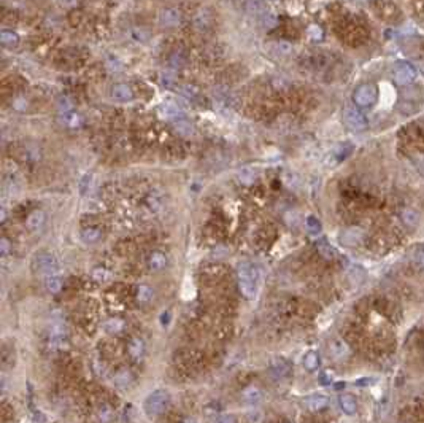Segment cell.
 Wrapping results in <instances>:
<instances>
[{
    "mask_svg": "<svg viewBox=\"0 0 424 423\" xmlns=\"http://www.w3.org/2000/svg\"><path fill=\"white\" fill-rule=\"evenodd\" d=\"M237 279L240 293L246 299H253L258 290V272L251 263H240L237 267Z\"/></svg>",
    "mask_w": 424,
    "mask_h": 423,
    "instance_id": "obj_1",
    "label": "cell"
},
{
    "mask_svg": "<svg viewBox=\"0 0 424 423\" xmlns=\"http://www.w3.org/2000/svg\"><path fill=\"white\" fill-rule=\"evenodd\" d=\"M169 402H170L169 392L154 390L153 393L148 395V398L145 399L143 409H145L146 415H150V417H158V415H160L165 411L167 406H169Z\"/></svg>",
    "mask_w": 424,
    "mask_h": 423,
    "instance_id": "obj_2",
    "label": "cell"
},
{
    "mask_svg": "<svg viewBox=\"0 0 424 423\" xmlns=\"http://www.w3.org/2000/svg\"><path fill=\"white\" fill-rule=\"evenodd\" d=\"M32 269L38 272V274H43V275H57L59 272V263L56 256L50 252H40L35 254V258L32 261Z\"/></svg>",
    "mask_w": 424,
    "mask_h": 423,
    "instance_id": "obj_3",
    "label": "cell"
},
{
    "mask_svg": "<svg viewBox=\"0 0 424 423\" xmlns=\"http://www.w3.org/2000/svg\"><path fill=\"white\" fill-rule=\"evenodd\" d=\"M343 121H345V124L349 127V129L356 131V132L364 131L367 127L366 116L362 115L356 107H346V109L343 110Z\"/></svg>",
    "mask_w": 424,
    "mask_h": 423,
    "instance_id": "obj_4",
    "label": "cell"
},
{
    "mask_svg": "<svg viewBox=\"0 0 424 423\" xmlns=\"http://www.w3.org/2000/svg\"><path fill=\"white\" fill-rule=\"evenodd\" d=\"M393 75L397 85H408L415 80L416 72L413 67L407 62H397L393 67Z\"/></svg>",
    "mask_w": 424,
    "mask_h": 423,
    "instance_id": "obj_5",
    "label": "cell"
},
{
    "mask_svg": "<svg viewBox=\"0 0 424 423\" xmlns=\"http://www.w3.org/2000/svg\"><path fill=\"white\" fill-rule=\"evenodd\" d=\"M354 102L359 107H369L370 104L375 102L376 99V91L372 85H362L353 94Z\"/></svg>",
    "mask_w": 424,
    "mask_h": 423,
    "instance_id": "obj_6",
    "label": "cell"
},
{
    "mask_svg": "<svg viewBox=\"0 0 424 423\" xmlns=\"http://www.w3.org/2000/svg\"><path fill=\"white\" fill-rule=\"evenodd\" d=\"M158 23L162 28H177L181 24V13L178 8H164L159 11Z\"/></svg>",
    "mask_w": 424,
    "mask_h": 423,
    "instance_id": "obj_7",
    "label": "cell"
},
{
    "mask_svg": "<svg viewBox=\"0 0 424 423\" xmlns=\"http://www.w3.org/2000/svg\"><path fill=\"white\" fill-rule=\"evenodd\" d=\"M291 371H292L291 363H289L288 360H285V358H275L270 363V372H272L273 377L278 379V380H283V379L289 377Z\"/></svg>",
    "mask_w": 424,
    "mask_h": 423,
    "instance_id": "obj_8",
    "label": "cell"
},
{
    "mask_svg": "<svg viewBox=\"0 0 424 423\" xmlns=\"http://www.w3.org/2000/svg\"><path fill=\"white\" fill-rule=\"evenodd\" d=\"M362 237H364V232L359 227H349L340 234V242L345 247H356L361 244Z\"/></svg>",
    "mask_w": 424,
    "mask_h": 423,
    "instance_id": "obj_9",
    "label": "cell"
},
{
    "mask_svg": "<svg viewBox=\"0 0 424 423\" xmlns=\"http://www.w3.org/2000/svg\"><path fill=\"white\" fill-rule=\"evenodd\" d=\"M267 51L273 55L275 57H285L289 56L292 53V45L289 42H285V40H280V42H270L265 45Z\"/></svg>",
    "mask_w": 424,
    "mask_h": 423,
    "instance_id": "obj_10",
    "label": "cell"
},
{
    "mask_svg": "<svg viewBox=\"0 0 424 423\" xmlns=\"http://www.w3.org/2000/svg\"><path fill=\"white\" fill-rule=\"evenodd\" d=\"M111 97L118 102H129L133 99V91L129 85L126 83H116L111 88Z\"/></svg>",
    "mask_w": 424,
    "mask_h": 423,
    "instance_id": "obj_11",
    "label": "cell"
},
{
    "mask_svg": "<svg viewBox=\"0 0 424 423\" xmlns=\"http://www.w3.org/2000/svg\"><path fill=\"white\" fill-rule=\"evenodd\" d=\"M59 121H60V124H64L65 127H70V129H77V127L83 126V116L80 115V113L73 112V110L60 113Z\"/></svg>",
    "mask_w": 424,
    "mask_h": 423,
    "instance_id": "obj_12",
    "label": "cell"
},
{
    "mask_svg": "<svg viewBox=\"0 0 424 423\" xmlns=\"http://www.w3.org/2000/svg\"><path fill=\"white\" fill-rule=\"evenodd\" d=\"M167 263H169V259H167V254L162 253V252H153L150 256H148V267H150L151 271L154 272H159L162 271L164 267L167 266Z\"/></svg>",
    "mask_w": 424,
    "mask_h": 423,
    "instance_id": "obj_13",
    "label": "cell"
},
{
    "mask_svg": "<svg viewBox=\"0 0 424 423\" xmlns=\"http://www.w3.org/2000/svg\"><path fill=\"white\" fill-rule=\"evenodd\" d=\"M327 404H329V398L326 395H312L305 399V406L308 411H312V412L322 411L324 407H327Z\"/></svg>",
    "mask_w": 424,
    "mask_h": 423,
    "instance_id": "obj_14",
    "label": "cell"
},
{
    "mask_svg": "<svg viewBox=\"0 0 424 423\" xmlns=\"http://www.w3.org/2000/svg\"><path fill=\"white\" fill-rule=\"evenodd\" d=\"M159 115L165 118V119H172V121H177L181 118V110L177 104L173 102H164L159 105Z\"/></svg>",
    "mask_w": 424,
    "mask_h": 423,
    "instance_id": "obj_15",
    "label": "cell"
},
{
    "mask_svg": "<svg viewBox=\"0 0 424 423\" xmlns=\"http://www.w3.org/2000/svg\"><path fill=\"white\" fill-rule=\"evenodd\" d=\"M45 221H46L45 212H43V210H35V212H32L29 217H27V221H26V225H27V229H29V231L35 232V231L42 229L43 225H45Z\"/></svg>",
    "mask_w": 424,
    "mask_h": 423,
    "instance_id": "obj_16",
    "label": "cell"
},
{
    "mask_svg": "<svg viewBox=\"0 0 424 423\" xmlns=\"http://www.w3.org/2000/svg\"><path fill=\"white\" fill-rule=\"evenodd\" d=\"M329 352H331L332 358L335 360H343L349 353V348L343 340L340 339H335L331 342V347H329Z\"/></svg>",
    "mask_w": 424,
    "mask_h": 423,
    "instance_id": "obj_17",
    "label": "cell"
},
{
    "mask_svg": "<svg viewBox=\"0 0 424 423\" xmlns=\"http://www.w3.org/2000/svg\"><path fill=\"white\" fill-rule=\"evenodd\" d=\"M173 129L181 137H191L194 134L192 123H189V121L185 119V118H180L177 121H173Z\"/></svg>",
    "mask_w": 424,
    "mask_h": 423,
    "instance_id": "obj_18",
    "label": "cell"
},
{
    "mask_svg": "<svg viewBox=\"0 0 424 423\" xmlns=\"http://www.w3.org/2000/svg\"><path fill=\"white\" fill-rule=\"evenodd\" d=\"M339 404L343 414H346V415H354L356 411H358V404H356V399L351 395H342L339 398Z\"/></svg>",
    "mask_w": 424,
    "mask_h": 423,
    "instance_id": "obj_19",
    "label": "cell"
},
{
    "mask_svg": "<svg viewBox=\"0 0 424 423\" xmlns=\"http://www.w3.org/2000/svg\"><path fill=\"white\" fill-rule=\"evenodd\" d=\"M145 342L141 340L140 338H133L132 340H131V344H129V355L131 357L135 360V361H140L141 358H143V355H145Z\"/></svg>",
    "mask_w": 424,
    "mask_h": 423,
    "instance_id": "obj_20",
    "label": "cell"
},
{
    "mask_svg": "<svg viewBox=\"0 0 424 423\" xmlns=\"http://www.w3.org/2000/svg\"><path fill=\"white\" fill-rule=\"evenodd\" d=\"M241 396H243V401L248 402V404H258V402L262 401V392L259 390L258 387H248L243 390V393H241Z\"/></svg>",
    "mask_w": 424,
    "mask_h": 423,
    "instance_id": "obj_21",
    "label": "cell"
},
{
    "mask_svg": "<svg viewBox=\"0 0 424 423\" xmlns=\"http://www.w3.org/2000/svg\"><path fill=\"white\" fill-rule=\"evenodd\" d=\"M400 218L408 227H416V226H418V223H420V213L416 212L415 209H410V207H408V209H403L400 212Z\"/></svg>",
    "mask_w": 424,
    "mask_h": 423,
    "instance_id": "obj_22",
    "label": "cell"
},
{
    "mask_svg": "<svg viewBox=\"0 0 424 423\" xmlns=\"http://www.w3.org/2000/svg\"><path fill=\"white\" fill-rule=\"evenodd\" d=\"M45 288L46 291L51 293V294H57L62 290V279L59 275H48L45 279Z\"/></svg>",
    "mask_w": 424,
    "mask_h": 423,
    "instance_id": "obj_23",
    "label": "cell"
},
{
    "mask_svg": "<svg viewBox=\"0 0 424 423\" xmlns=\"http://www.w3.org/2000/svg\"><path fill=\"white\" fill-rule=\"evenodd\" d=\"M259 23H261V26L264 29H267V30H270V29H273V28H277V24H278V16L275 15L273 11H265L264 15H261L259 16Z\"/></svg>",
    "mask_w": 424,
    "mask_h": 423,
    "instance_id": "obj_24",
    "label": "cell"
},
{
    "mask_svg": "<svg viewBox=\"0 0 424 423\" xmlns=\"http://www.w3.org/2000/svg\"><path fill=\"white\" fill-rule=\"evenodd\" d=\"M80 236H81V240L84 244H96V242H99L100 236H102V232L97 227H84Z\"/></svg>",
    "mask_w": 424,
    "mask_h": 423,
    "instance_id": "obj_25",
    "label": "cell"
},
{
    "mask_svg": "<svg viewBox=\"0 0 424 423\" xmlns=\"http://www.w3.org/2000/svg\"><path fill=\"white\" fill-rule=\"evenodd\" d=\"M318 366H319V357H318V353L313 352V350L307 352L305 357H304V367L307 369L308 372H313V371H316V369H318Z\"/></svg>",
    "mask_w": 424,
    "mask_h": 423,
    "instance_id": "obj_26",
    "label": "cell"
},
{
    "mask_svg": "<svg viewBox=\"0 0 424 423\" xmlns=\"http://www.w3.org/2000/svg\"><path fill=\"white\" fill-rule=\"evenodd\" d=\"M129 38L132 40V42L143 45V43L148 42V40H150V33H148L145 29H141V28H132L129 30Z\"/></svg>",
    "mask_w": 424,
    "mask_h": 423,
    "instance_id": "obj_27",
    "label": "cell"
},
{
    "mask_svg": "<svg viewBox=\"0 0 424 423\" xmlns=\"http://www.w3.org/2000/svg\"><path fill=\"white\" fill-rule=\"evenodd\" d=\"M316 248H318V252H319V254L324 259H334L335 258V250H334V247L331 245V244H327L326 240H319L318 244H316Z\"/></svg>",
    "mask_w": 424,
    "mask_h": 423,
    "instance_id": "obj_28",
    "label": "cell"
},
{
    "mask_svg": "<svg viewBox=\"0 0 424 423\" xmlns=\"http://www.w3.org/2000/svg\"><path fill=\"white\" fill-rule=\"evenodd\" d=\"M105 331L108 334H118L124 330V321L121 318H110L105 321Z\"/></svg>",
    "mask_w": 424,
    "mask_h": 423,
    "instance_id": "obj_29",
    "label": "cell"
},
{
    "mask_svg": "<svg viewBox=\"0 0 424 423\" xmlns=\"http://www.w3.org/2000/svg\"><path fill=\"white\" fill-rule=\"evenodd\" d=\"M305 226H307V231L312 234V236H318L322 231V226H321V221L316 218V217H308L305 220Z\"/></svg>",
    "mask_w": 424,
    "mask_h": 423,
    "instance_id": "obj_30",
    "label": "cell"
},
{
    "mask_svg": "<svg viewBox=\"0 0 424 423\" xmlns=\"http://www.w3.org/2000/svg\"><path fill=\"white\" fill-rule=\"evenodd\" d=\"M0 40H2V43L5 46H16L19 42V37H18V33L13 32V30H2V33H0Z\"/></svg>",
    "mask_w": 424,
    "mask_h": 423,
    "instance_id": "obj_31",
    "label": "cell"
},
{
    "mask_svg": "<svg viewBox=\"0 0 424 423\" xmlns=\"http://www.w3.org/2000/svg\"><path fill=\"white\" fill-rule=\"evenodd\" d=\"M153 288L150 285H140L137 288V301L138 302H148L151 298H153Z\"/></svg>",
    "mask_w": 424,
    "mask_h": 423,
    "instance_id": "obj_32",
    "label": "cell"
},
{
    "mask_svg": "<svg viewBox=\"0 0 424 423\" xmlns=\"http://www.w3.org/2000/svg\"><path fill=\"white\" fill-rule=\"evenodd\" d=\"M97 419L100 423H110L113 420V411L108 404H102L97 411Z\"/></svg>",
    "mask_w": 424,
    "mask_h": 423,
    "instance_id": "obj_33",
    "label": "cell"
},
{
    "mask_svg": "<svg viewBox=\"0 0 424 423\" xmlns=\"http://www.w3.org/2000/svg\"><path fill=\"white\" fill-rule=\"evenodd\" d=\"M238 180L241 181V183L250 185L256 180V172L251 169V167H243L241 170H238Z\"/></svg>",
    "mask_w": 424,
    "mask_h": 423,
    "instance_id": "obj_34",
    "label": "cell"
},
{
    "mask_svg": "<svg viewBox=\"0 0 424 423\" xmlns=\"http://www.w3.org/2000/svg\"><path fill=\"white\" fill-rule=\"evenodd\" d=\"M180 92L183 94L185 97H187V99H191V100H194V99H197L199 97V88L196 85H183L180 88Z\"/></svg>",
    "mask_w": 424,
    "mask_h": 423,
    "instance_id": "obj_35",
    "label": "cell"
},
{
    "mask_svg": "<svg viewBox=\"0 0 424 423\" xmlns=\"http://www.w3.org/2000/svg\"><path fill=\"white\" fill-rule=\"evenodd\" d=\"M186 64V56L183 51H175L170 56V65L173 69H181Z\"/></svg>",
    "mask_w": 424,
    "mask_h": 423,
    "instance_id": "obj_36",
    "label": "cell"
},
{
    "mask_svg": "<svg viewBox=\"0 0 424 423\" xmlns=\"http://www.w3.org/2000/svg\"><path fill=\"white\" fill-rule=\"evenodd\" d=\"M92 279L97 282V283H105L106 280L110 279V272L104 269V267H96L92 271Z\"/></svg>",
    "mask_w": 424,
    "mask_h": 423,
    "instance_id": "obj_37",
    "label": "cell"
},
{
    "mask_svg": "<svg viewBox=\"0 0 424 423\" xmlns=\"http://www.w3.org/2000/svg\"><path fill=\"white\" fill-rule=\"evenodd\" d=\"M114 380H116L118 387H126V385H129V384H131V380H132L131 372H129V371H119V372L116 374V377H114Z\"/></svg>",
    "mask_w": 424,
    "mask_h": 423,
    "instance_id": "obj_38",
    "label": "cell"
},
{
    "mask_svg": "<svg viewBox=\"0 0 424 423\" xmlns=\"http://www.w3.org/2000/svg\"><path fill=\"white\" fill-rule=\"evenodd\" d=\"M57 109L60 110V113H65V112H72L73 109V102L69 99V97H60L57 100Z\"/></svg>",
    "mask_w": 424,
    "mask_h": 423,
    "instance_id": "obj_39",
    "label": "cell"
},
{
    "mask_svg": "<svg viewBox=\"0 0 424 423\" xmlns=\"http://www.w3.org/2000/svg\"><path fill=\"white\" fill-rule=\"evenodd\" d=\"M210 26V19H208L207 13L205 11H200L199 15L196 16V28L199 29H207Z\"/></svg>",
    "mask_w": 424,
    "mask_h": 423,
    "instance_id": "obj_40",
    "label": "cell"
},
{
    "mask_svg": "<svg viewBox=\"0 0 424 423\" xmlns=\"http://www.w3.org/2000/svg\"><path fill=\"white\" fill-rule=\"evenodd\" d=\"M308 37L313 38V40H321L322 38V29L319 28L318 24H312L310 28L307 29Z\"/></svg>",
    "mask_w": 424,
    "mask_h": 423,
    "instance_id": "obj_41",
    "label": "cell"
},
{
    "mask_svg": "<svg viewBox=\"0 0 424 423\" xmlns=\"http://www.w3.org/2000/svg\"><path fill=\"white\" fill-rule=\"evenodd\" d=\"M246 419H248V422H250V423H262V420H264V415H262L261 411H258V409H256V411H250V412H248Z\"/></svg>",
    "mask_w": 424,
    "mask_h": 423,
    "instance_id": "obj_42",
    "label": "cell"
},
{
    "mask_svg": "<svg viewBox=\"0 0 424 423\" xmlns=\"http://www.w3.org/2000/svg\"><path fill=\"white\" fill-rule=\"evenodd\" d=\"M106 67H108L111 72H118V70H121V67L123 65H121V62L116 57H108L106 59Z\"/></svg>",
    "mask_w": 424,
    "mask_h": 423,
    "instance_id": "obj_43",
    "label": "cell"
},
{
    "mask_svg": "<svg viewBox=\"0 0 424 423\" xmlns=\"http://www.w3.org/2000/svg\"><path fill=\"white\" fill-rule=\"evenodd\" d=\"M160 83H162V86H165V88H170L175 83V77L170 75V73H162V75H160Z\"/></svg>",
    "mask_w": 424,
    "mask_h": 423,
    "instance_id": "obj_44",
    "label": "cell"
},
{
    "mask_svg": "<svg viewBox=\"0 0 424 423\" xmlns=\"http://www.w3.org/2000/svg\"><path fill=\"white\" fill-rule=\"evenodd\" d=\"M91 181H92V177H91V175H84V177H83L81 183H80V190H81V193H83V194H86V193H87V190H89V186H91Z\"/></svg>",
    "mask_w": 424,
    "mask_h": 423,
    "instance_id": "obj_45",
    "label": "cell"
},
{
    "mask_svg": "<svg viewBox=\"0 0 424 423\" xmlns=\"http://www.w3.org/2000/svg\"><path fill=\"white\" fill-rule=\"evenodd\" d=\"M10 240L6 239V237H3L2 240H0V253H2V256L5 258L6 254H8V252H10Z\"/></svg>",
    "mask_w": 424,
    "mask_h": 423,
    "instance_id": "obj_46",
    "label": "cell"
},
{
    "mask_svg": "<svg viewBox=\"0 0 424 423\" xmlns=\"http://www.w3.org/2000/svg\"><path fill=\"white\" fill-rule=\"evenodd\" d=\"M415 261L418 263L421 269H424V247L418 248V252H416V254H415Z\"/></svg>",
    "mask_w": 424,
    "mask_h": 423,
    "instance_id": "obj_47",
    "label": "cell"
},
{
    "mask_svg": "<svg viewBox=\"0 0 424 423\" xmlns=\"http://www.w3.org/2000/svg\"><path fill=\"white\" fill-rule=\"evenodd\" d=\"M148 205H150L151 210H159L160 209V200L156 197V196H150V199H148Z\"/></svg>",
    "mask_w": 424,
    "mask_h": 423,
    "instance_id": "obj_48",
    "label": "cell"
},
{
    "mask_svg": "<svg viewBox=\"0 0 424 423\" xmlns=\"http://www.w3.org/2000/svg\"><path fill=\"white\" fill-rule=\"evenodd\" d=\"M214 423H237L234 419V415H229V414H223L214 420Z\"/></svg>",
    "mask_w": 424,
    "mask_h": 423,
    "instance_id": "obj_49",
    "label": "cell"
},
{
    "mask_svg": "<svg viewBox=\"0 0 424 423\" xmlns=\"http://www.w3.org/2000/svg\"><path fill=\"white\" fill-rule=\"evenodd\" d=\"M373 382H375V379H372V377H364V379H358L354 384L358 387H369V385H372Z\"/></svg>",
    "mask_w": 424,
    "mask_h": 423,
    "instance_id": "obj_50",
    "label": "cell"
},
{
    "mask_svg": "<svg viewBox=\"0 0 424 423\" xmlns=\"http://www.w3.org/2000/svg\"><path fill=\"white\" fill-rule=\"evenodd\" d=\"M285 181L288 183V186H295V181H297V177H295L294 173H286Z\"/></svg>",
    "mask_w": 424,
    "mask_h": 423,
    "instance_id": "obj_51",
    "label": "cell"
},
{
    "mask_svg": "<svg viewBox=\"0 0 424 423\" xmlns=\"http://www.w3.org/2000/svg\"><path fill=\"white\" fill-rule=\"evenodd\" d=\"M319 380H321L324 385H329V384H331V382H332V377H331V374H329V372H322V375L319 377Z\"/></svg>",
    "mask_w": 424,
    "mask_h": 423,
    "instance_id": "obj_52",
    "label": "cell"
},
{
    "mask_svg": "<svg viewBox=\"0 0 424 423\" xmlns=\"http://www.w3.org/2000/svg\"><path fill=\"white\" fill-rule=\"evenodd\" d=\"M183 423H197V420L194 419V417H187V419L183 420Z\"/></svg>",
    "mask_w": 424,
    "mask_h": 423,
    "instance_id": "obj_53",
    "label": "cell"
}]
</instances>
